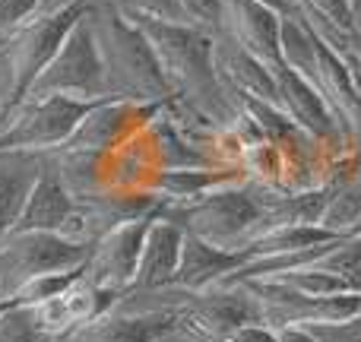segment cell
Masks as SVG:
<instances>
[{
	"mask_svg": "<svg viewBox=\"0 0 361 342\" xmlns=\"http://www.w3.org/2000/svg\"><path fill=\"white\" fill-rule=\"evenodd\" d=\"M86 244L70 241L57 231H19L0 238V298H13L25 282L61 269L86 267Z\"/></svg>",
	"mask_w": 361,
	"mask_h": 342,
	"instance_id": "obj_6",
	"label": "cell"
},
{
	"mask_svg": "<svg viewBox=\"0 0 361 342\" xmlns=\"http://www.w3.org/2000/svg\"><path fill=\"white\" fill-rule=\"evenodd\" d=\"M269 279L286 282V286L298 288V292L311 295V298H326V295H339V292H358L349 282L336 279V276L324 273V269H317V267H305V269H295V273H279V276H269Z\"/></svg>",
	"mask_w": 361,
	"mask_h": 342,
	"instance_id": "obj_22",
	"label": "cell"
},
{
	"mask_svg": "<svg viewBox=\"0 0 361 342\" xmlns=\"http://www.w3.org/2000/svg\"><path fill=\"white\" fill-rule=\"evenodd\" d=\"M10 305H13V298H0V314H4Z\"/></svg>",
	"mask_w": 361,
	"mask_h": 342,
	"instance_id": "obj_32",
	"label": "cell"
},
{
	"mask_svg": "<svg viewBox=\"0 0 361 342\" xmlns=\"http://www.w3.org/2000/svg\"><path fill=\"white\" fill-rule=\"evenodd\" d=\"M0 342H54V339L38 326L35 307L13 301V305L0 314Z\"/></svg>",
	"mask_w": 361,
	"mask_h": 342,
	"instance_id": "obj_20",
	"label": "cell"
},
{
	"mask_svg": "<svg viewBox=\"0 0 361 342\" xmlns=\"http://www.w3.org/2000/svg\"><path fill=\"white\" fill-rule=\"evenodd\" d=\"M105 4L118 6L124 13H143V16L169 19V23H187L180 0H105Z\"/></svg>",
	"mask_w": 361,
	"mask_h": 342,
	"instance_id": "obj_24",
	"label": "cell"
},
{
	"mask_svg": "<svg viewBox=\"0 0 361 342\" xmlns=\"http://www.w3.org/2000/svg\"><path fill=\"white\" fill-rule=\"evenodd\" d=\"M276 197L282 193L254 184V181H235L193 203H162V212L171 222H178L187 235H197L222 250L244 254V248L257 238L263 216L276 203Z\"/></svg>",
	"mask_w": 361,
	"mask_h": 342,
	"instance_id": "obj_3",
	"label": "cell"
},
{
	"mask_svg": "<svg viewBox=\"0 0 361 342\" xmlns=\"http://www.w3.org/2000/svg\"><path fill=\"white\" fill-rule=\"evenodd\" d=\"M86 6L89 0L70 6V10L51 13V16H32L23 25H16L10 35L0 38V67H4V83H6V105H4L0 127L25 102L32 83L42 76V70L57 54L61 42L76 25V19L86 13Z\"/></svg>",
	"mask_w": 361,
	"mask_h": 342,
	"instance_id": "obj_4",
	"label": "cell"
},
{
	"mask_svg": "<svg viewBox=\"0 0 361 342\" xmlns=\"http://www.w3.org/2000/svg\"><path fill=\"white\" fill-rule=\"evenodd\" d=\"M73 212H76V200L70 197L67 184L61 181L54 159H51V152H48V162H44L42 178L35 181V187H32L29 200H25V206H23V216H19V222L13 225V228H19V231H57V235H63V228L70 225Z\"/></svg>",
	"mask_w": 361,
	"mask_h": 342,
	"instance_id": "obj_12",
	"label": "cell"
},
{
	"mask_svg": "<svg viewBox=\"0 0 361 342\" xmlns=\"http://www.w3.org/2000/svg\"><path fill=\"white\" fill-rule=\"evenodd\" d=\"M180 326L169 314H130V311H108L92 324H82L70 339L76 342H159L165 333Z\"/></svg>",
	"mask_w": 361,
	"mask_h": 342,
	"instance_id": "obj_17",
	"label": "cell"
},
{
	"mask_svg": "<svg viewBox=\"0 0 361 342\" xmlns=\"http://www.w3.org/2000/svg\"><path fill=\"white\" fill-rule=\"evenodd\" d=\"M42 95H70V99H86V102L111 99L99 44H95V32L92 23H89V6L76 19L73 29L67 32L57 54L42 70V76L32 83L25 99H42Z\"/></svg>",
	"mask_w": 361,
	"mask_h": 342,
	"instance_id": "obj_5",
	"label": "cell"
},
{
	"mask_svg": "<svg viewBox=\"0 0 361 342\" xmlns=\"http://www.w3.org/2000/svg\"><path fill=\"white\" fill-rule=\"evenodd\" d=\"M165 105V102H162ZM162 105H137V102L105 99L80 121L73 137L61 149H89V152H111L146 130L152 118L162 111Z\"/></svg>",
	"mask_w": 361,
	"mask_h": 342,
	"instance_id": "obj_9",
	"label": "cell"
},
{
	"mask_svg": "<svg viewBox=\"0 0 361 342\" xmlns=\"http://www.w3.org/2000/svg\"><path fill=\"white\" fill-rule=\"evenodd\" d=\"M311 330L317 342H361V314L345 320H333V324H301Z\"/></svg>",
	"mask_w": 361,
	"mask_h": 342,
	"instance_id": "obj_25",
	"label": "cell"
},
{
	"mask_svg": "<svg viewBox=\"0 0 361 342\" xmlns=\"http://www.w3.org/2000/svg\"><path fill=\"white\" fill-rule=\"evenodd\" d=\"M4 105H6V83H4V67H0V118H4Z\"/></svg>",
	"mask_w": 361,
	"mask_h": 342,
	"instance_id": "obj_31",
	"label": "cell"
},
{
	"mask_svg": "<svg viewBox=\"0 0 361 342\" xmlns=\"http://www.w3.org/2000/svg\"><path fill=\"white\" fill-rule=\"evenodd\" d=\"M180 248H184V228L171 222L162 209L156 212L149 231L143 241V254H140V267L133 276L130 288H162L175 282Z\"/></svg>",
	"mask_w": 361,
	"mask_h": 342,
	"instance_id": "obj_13",
	"label": "cell"
},
{
	"mask_svg": "<svg viewBox=\"0 0 361 342\" xmlns=\"http://www.w3.org/2000/svg\"><path fill=\"white\" fill-rule=\"evenodd\" d=\"M276 86H279V108L305 133H311L314 140L330 146L333 152L355 149V143H352V140L345 137V130L339 127L336 114L330 111L326 99L301 73H295V70H288L286 63H282V67H276Z\"/></svg>",
	"mask_w": 361,
	"mask_h": 342,
	"instance_id": "obj_10",
	"label": "cell"
},
{
	"mask_svg": "<svg viewBox=\"0 0 361 342\" xmlns=\"http://www.w3.org/2000/svg\"><path fill=\"white\" fill-rule=\"evenodd\" d=\"M276 342H317L311 336V330L301 324H288V326H276Z\"/></svg>",
	"mask_w": 361,
	"mask_h": 342,
	"instance_id": "obj_28",
	"label": "cell"
},
{
	"mask_svg": "<svg viewBox=\"0 0 361 342\" xmlns=\"http://www.w3.org/2000/svg\"><path fill=\"white\" fill-rule=\"evenodd\" d=\"M333 238L343 235H330V231L317 228V225H279V228L263 231L260 238L244 248L247 260H263V257H288V254H301V250H311L317 244H326Z\"/></svg>",
	"mask_w": 361,
	"mask_h": 342,
	"instance_id": "obj_19",
	"label": "cell"
},
{
	"mask_svg": "<svg viewBox=\"0 0 361 342\" xmlns=\"http://www.w3.org/2000/svg\"><path fill=\"white\" fill-rule=\"evenodd\" d=\"M244 181L238 169H171L156 171L149 181V193H156L162 203H193L206 193L219 190L225 184Z\"/></svg>",
	"mask_w": 361,
	"mask_h": 342,
	"instance_id": "obj_18",
	"label": "cell"
},
{
	"mask_svg": "<svg viewBox=\"0 0 361 342\" xmlns=\"http://www.w3.org/2000/svg\"><path fill=\"white\" fill-rule=\"evenodd\" d=\"M352 6H355V13L361 10V0H352Z\"/></svg>",
	"mask_w": 361,
	"mask_h": 342,
	"instance_id": "obj_33",
	"label": "cell"
},
{
	"mask_svg": "<svg viewBox=\"0 0 361 342\" xmlns=\"http://www.w3.org/2000/svg\"><path fill=\"white\" fill-rule=\"evenodd\" d=\"M180 6H184V16L190 25L212 32V35L222 32L225 0H180Z\"/></svg>",
	"mask_w": 361,
	"mask_h": 342,
	"instance_id": "obj_23",
	"label": "cell"
},
{
	"mask_svg": "<svg viewBox=\"0 0 361 342\" xmlns=\"http://www.w3.org/2000/svg\"><path fill=\"white\" fill-rule=\"evenodd\" d=\"M89 23L105 67L111 99L137 105H162L171 99V86L156 61L149 38L105 0H89Z\"/></svg>",
	"mask_w": 361,
	"mask_h": 342,
	"instance_id": "obj_2",
	"label": "cell"
},
{
	"mask_svg": "<svg viewBox=\"0 0 361 342\" xmlns=\"http://www.w3.org/2000/svg\"><path fill=\"white\" fill-rule=\"evenodd\" d=\"M295 4L314 6V10L324 13L330 23H336L343 32H349V35L358 38V29H355V6H352V0H295Z\"/></svg>",
	"mask_w": 361,
	"mask_h": 342,
	"instance_id": "obj_26",
	"label": "cell"
},
{
	"mask_svg": "<svg viewBox=\"0 0 361 342\" xmlns=\"http://www.w3.org/2000/svg\"><path fill=\"white\" fill-rule=\"evenodd\" d=\"M42 0H0V38L10 35L16 25H23L25 19H32L38 13Z\"/></svg>",
	"mask_w": 361,
	"mask_h": 342,
	"instance_id": "obj_27",
	"label": "cell"
},
{
	"mask_svg": "<svg viewBox=\"0 0 361 342\" xmlns=\"http://www.w3.org/2000/svg\"><path fill=\"white\" fill-rule=\"evenodd\" d=\"M48 152L29 149H0V238L10 235L23 216L35 181L42 178Z\"/></svg>",
	"mask_w": 361,
	"mask_h": 342,
	"instance_id": "obj_15",
	"label": "cell"
},
{
	"mask_svg": "<svg viewBox=\"0 0 361 342\" xmlns=\"http://www.w3.org/2000/svg\"><path fill=\"white\" fill-rule=\"evenodd\" d=\"M279 29H282V13L269 10L260 0H225L222 35H228L247 54H254L257 61H263L273 70L282 67Z\"/></svg>",
	"mask_w": 361,
	"mask_h": 342,
	"instance_id": "obj_11",
	"label": "cell"
},
{
	"mask_svg": "<svg viewBox=\"0 0 361 342\" xmlns=\"http://www.w3.org/2000/svg\"><path fill=\"white\" fill-rule=\"evenodd\" d=\"M159 342H197V339H193L190 333L184 330V326H175V330H171V333H165V336L159 339Z\"/></svg>",
	"mask_w": 361,
	"mask_h": 342,
	"instance_id": "obj_30",
	"label": "cell"
},
{
	"mask_svg": "<svg viewBox=\"0 0 361 342\" xmlns=\"http://www.w3.org/2000/svg\"><path fill=\"white\" fill-rule=\"evenodd\" d=\"M216 70L228 89L247 92V95H254V99L269 102V105L279 108L276 70L267 67L263 61H257L254 54H247L241 44L231 42V38L222 35V32L216 35Z\"/></svg>",
	"mask_w": 361,
	"mask_h": 342,
	"instance_id": "obj_14",
	"label": "cell"
},
{
	"mask_svg": "<svg viewBox=\"0 0 361 342\" xmlns=\"http://www.w3.org/2000/svg\"><path fill=\"white\" fill-rule=\"evenodd\" d=\"M260 4H267L269 10L282 13V16H288V13H295L298 6H295V0H260Z\"/></svg>",
	"mask_w": 361,
	"mask_h": 342,
	"instance_id": "obj_29",
	"label": "cell"
},
{
	"mask_svg": "<svg viewBox=\"0 0 361 342\" xmlns=\"http://www.w3.org/2000/svg\"><path fill=\"white\" fill-rule=\"evenodd\" d=\"M244 263H247V257L238 254V250H222V248H216V244L184 231V248H180L175 286L212 288L222 279H228V276L235 273L238 267H244Z\"/></svg>",
	"mask_w": 361,
	"mask_h": 342,
	"instance_id": "obj_16",
	"label": "cell"
},
{
	"mask_svg": "<svg viewBox=\"0 0 361 342\" xmlns=\"http://www.w3.org/2000/svg\"><path fill=\"white\" fill-rule=\"evenodd\" d=\"M152 216H140L130 219V222H121L114 225L111 231L99 238L89 250V260H86V279L95 282L102 288H111V292H127L133 286V276H137L140 267V254H143V241H146V231H149Z\"/></svg>",
	"mask_w": 361,
	"mask_h": 342,
	"instance_id": "obj_8",
	"label": "cell"
},
{
	"mask_svg": "<svg viewBox=\"0 0 361 342\" xmlns=\"http://www.w3.org/2000/svg\"><path fill=\"white\" fill-rule=\"evenodd\" d=\"M99 102L70 99V95H42L25 99L0 127V149L54 152L73 137L80 121Z\"/></svg>",
	"mask_w": 361,
	"mask_h": 342,
	"instance_id": "obj_7",
	"label": "cell"
},
{
	"mask_svg": "<svg viewBox=\"0 0 361 342\" xmlns=\"http://www.w3.org/2000/svg\"><path fill=\"white\" fill-rule=\"evenodd\" d=\"M82 269H86V267L38 276V279L25 282V286L13 295V301H16V305H42V301H48V298H57V295H63L70 286H76V282L82 279Z\"/></svg>",
	"mask_w": 361,
	"mask_h": 342,
	"instance_id": "obj_21",
	"label": "cell"
},
{
	"mask_svg": "<svg viewBox=\"0 0 361 342\" xmlns=\"http://www.w3.org/2000/svg\"><path fill=\"white\" fill-rule=\"evenodd\" d=\"M124 16L149 38L159 67L171 86V99L216 127H235L244 118L235 95L228 92L216 70V35L212 32L197 29L190 23L143 16V13H124Z\"/></svg>",
	"mask_w": 361,
	"mask_h": 342,
	"instance_id": "obj_1",
	"label": "cell"
},
{
	"mask_svg": "<svg viewBox=\"0 0 361 342\" xmlns=\"http://www.w3.org/2000/svg\"><path fill=\"white\" fill-rule=\"evenodd\" d=\"M63 342H76V339H63Z\"/></svg>",
	"mask_w": 361,
	"mask_h": 342,
	"instance_id": "obj_34",
	"label": "cell"
}]
</instances>
